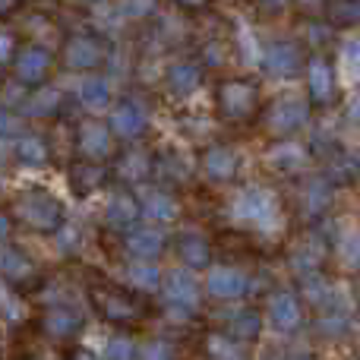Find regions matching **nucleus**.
Here are the masks:
<instances>
[{
  "instance_id": "nucleus-52",
  "label": "nucleus",
  "mask_w": 360,
  "mask_h": 360,
  "mask_svg": "<svg viewBox=\"0 0 360 360\" xmlns=\"http://www.w3.org/2000/svg\"><path fill=\"white\" fill-rule=\"evenodd\" d=\"M354 294H357V300H360V272H357V278H354Z\"/></svg>"
},
{
  "instance_id": "nucleus-34",
  "label": "nucleus",
  "mask_w": 360,
  "mask_h": 360,
  "mask_svg": "<svg viewBox=\"0 0 360 360\" xmlns=\"http://www.w3.org/2000/svg\"><path fill=\"white\" fill-rule=\"evenodd\" d=\"M22 108H25V114L29 117H51V114L60 108V92L57 89H38L35 95H29V98L22 101Z\"/></svg>"
},
{
  "instance_id": "nucleus-36",
  "label": "nucleus",
  "mask_w": 360,
  "mask_h": 360,
  "mask_svg": "<svg viewBox=\"0 0 360 360\" xmlns=\"http://www.w3.org/2000/svg\"><path fill=\"white\" fill-rule=\"evenodd\" d=\"M205 357L209 360H247L240 345H234V338H224V335L205 338Z\"/></svg>"
},
{
  "instance_id": "nucleus-54",
  "label": "nucleus",
  "mask_w": 360,
  "mask_h": 360,
  "mask_svg": "<svg viewBox=\"0 0 360 360\" xmlns=\"http://www.w3.org/2000/svg\"><path fill=\"white\" fill-rule=\"evenodd\" d=\"M354 354H357V360H360V335H357V345H354Z\"/></svg>"
},
{
  "instance_id": "nucleus-17",
  "label": "nucleus",
  "mask_w": 360,
  "mask_h": 360,
  "mask_svg": "<svg viewBox=\"0 0 360 360\" xmlns=\"http://www.w3.org/2000/svg\"><path fill=\"white\" fill-rule=\"evenodd\" d=\"M162 250H165V234L155 228V224L130 228V234H127V253H130L133 259L152 262L155 256H162Z\"/></svg>"
},
{
  "instance_id": "nucleus-8",
  "label": "nucleus",
  "mask_w": 360,
  "mask_h": 360,
  "mask_svg": "<svg viewBox=\"0 0 360 360\" xmlns=\"http://www.w3.org/2000/svg\"><path fill=\"white\" fill-rule=\"evenodd\" d=\"M300 63H304V57H300V48L294 41H275L262 54V70L272 79H294L300 73Z\"/></svg>"
},
{
  "instance_id": "nucleus-28",
  "label": "nucleus",
  "mask_w": 360,
  "mask_h": 360,
  "mask_svg": "<svg viewBox=\"0 0 360 360\" xmlns=\"http://www.w3.org/2000/svg\"><path fill=\"white\" fill-rule=\"evenodd\" d=\"M13 152H16V158L25 165V168H41V165H48V158H51L48 143H44L41 136H16L13 139Z\"/></svg>"
},
{
  "instance_id": "nucleus-12",
  "label": "nucleus",
  "mask_w": 360,
  "mask_h": 360,
  "mask_svg": "<svg viewBox=\"0 0 360 360\" xmlns=\"http://www.w3.org/2000/svg\"><path fill=\"white\" fill-rule=\"evenodd\" d=\"M269 323H272L275 332H285V335L297 332L300 323H304V310H300V300L294 297L291 291H278L272 300H269Z\"/></svg>"
},
{
  "instance_id": "nucleus-37",
  "label": "nucleus",
  "mask_w": 360,
  "mask_h": 360,
  "mask_svg": "<svg viewBox=\"0 0 360 360\" xmlns=\"http://www.w3.org/2000/svg\"><path fill=\"white\" fill-rule=\"evenodd\" d=\"M101 180H105V171L95 168V165H76V168L70 171V184H73V190L79 193V196L92 193L95 186H101Z\"/></svg>"
},
{
  "instance_id": "nucleus-31",
  "label": "nucleus",
  "mask_w": 360,
  "mask_h": 360,
  "mask_svg": "<svg viewBox=\"0 0 360 360\" xmlns=\"http://www.w3.org/2000/svg\"><path fill=\"white\" fill-rule=\"evenodd\" d=\"M304 158L307 155L297 143H281L269 152V165H272L275 171H281V174H297L300 165H304Z\"/></svg>"
},
{
  "instance_id": "nucleus-6",
  "label": "nucleus",
  "mask_w": 360,
  "mask_h": 360,
  "mask_svg": "<svg viewBox=\"0 0 360 360\" xmlns=\"http://www.w3.org/2000/svg\"><path fill=\"white\" fill-rule=\"evenodd\" d=\"M326 250H329V243H326L323 231H307V234L294 243L288 262H291V269L297 275L319 272V266H323V259H326Z\"/></svg>"
},
{
  "instance_id": "nucleus-44",
  "label": "nucleus",
  "mask_w": 360,
  "mask_h": 360,
  "mask_svg": "<svg viewBox=\"0 0 360 360\" xmlns=\"http://www.w3.org/2000/svg\"><path fill=\"white\" fill-rule=\"evenodd\" d=\"M165 177H174V180H186L190 177V168H184V162H180L177 155H171V158H165V171H162Z\"/></svg>"
},
{
  "instance_id": "nucleus-5",
  "label": "nucleus",
  "mask_w": 360,
  "mask_h": 360,
  "mask_svg": "<svg viewBox=\"0 0 360 360\" xmlns=\"http://www.w3.org/2000/svg\"><path fill=\"white\" fill-rule=\"evenodd\" d=\"M162 288H165V304H168V310L186 316V313H193L199 307V285L186 269H174V272L162 281Z\"/></svg>"
},
{
  "instance_id": "nucleus-38",
  "label": "nucleus",
  "mask_w": 360,
  "mask_h": 360,
  "mask_svg": "<svg viewBox=\"0 0 360 360\" xmlns=\"http://www.w3.org/2000/svg\"><path fill=\"white\" fill-rule=\"evenodd\" d=\"M105 360H136V342L130 335H114L108 338Z\"/></svg>"
},
{
  "instance_id": "nucleus-1",
  "label": "nucleus",
  "mask_w": 360,
  "mask_h": 360,
  "mask_svg": "<svg viewBox=\"0 0 360 360\" xmlns=\"http://www.w3.org/2000/svg\"><path fill=\"white\" fill-rule=\"evenodd\" d=\"M231 215H234L237 224L253 231H275L281 221L275 196L269 190H259V186H250V190L237 193L234 202H231Z\"/></svg>"
},
{
  "instance_id": "nucleus-50",
  "label": "nucleus",
  "mask_w": 360,
  "mask_h": 360,
  "mask_svg": "<svg viewBox=\"0 0 360 360\" xmlns=\"http://www.w3.org/2000/svg\"><path fill=\"white\" fill-rule=\"evenodd\" d=\"M180 6H205V0H177Z\"/></svg>"
},
{
  "instance_id": "nucleus-41",
  "label": "nucleus",
  "mask_w": 360,
  "mask_h": 360,
  "mask_svg": "<svg viewBox=\"0 0 360 360\" xmlns=\"http://www.w3.org/2000/svg\"><path fill=\"white\" fill-rule=\"evenodd\" d=\"M342 250H345V259L354 262V266H360V224L345 234V247Z\"/></svg>"
},
{
  "instance_id": "nucleus-21",
  "label": "nucleus",
  "mask_w": 360,
  "mask_h": 360,
  "mask_svg": "<svg viewBox=\"0 0 360 360\" xmlns=\"http://www.w3.org/2000/svg\"><path fill=\"white\" fill-rule=\"evenodd\" d=\"M177 253H180V259H184V266L205 269L212 262V243L205 240L202 234H196V231H184V234L177 237Z\"/></svg>"
},
{
  "instance_id": "nucleus-35",
  "label": "nucleus",
  "mask_w": 360,
  "mask_h": 360,
  "mask_svg": "<svg viewBox=\"0 0 360 360\" xmlns=\"http://www.w3.org/2000/svg\"><path fill=\"white\" fill-rule=\"evenodd\" d=\"M300 291L307 294V300L316 307L329 304L332 297H335V288L329 285V281L323 278V272H310V275H300Z\"/></svg>"
},
{
  "instance_id": "nucleus-32",
  "label": "nucleus",
  "mask_w": 360,
  "mask_h": 360,
  "mask_svg": "<svg viewBox=\"0 0 360 360\" xmlns=\"http://www.w3.org/2000/svg\"><path fill=\"white\" fill-rule=\"evenodd\" d=\"M127 278H130V285L136 288V291L152 294V291H158V288H162V269H158L155 262L136 259L130 269H127Z\"/></svg>"
},
{
  "instance_id": "nucleus-19",
  "label": "nucleus",
  "mask_w": 360,
  "mask_h": 360,
  "mask_svg": "<svg viewBox=\"0 0 360 360\" xmlns=\"http://www.w3.org/2000/svg\"><path fill=\"white\" fill-rule=\"evenodd\" d=\"M139 199L130 196V193H114L111 199L105 202V221L108 228L114 231H130L133 224L139 221Z\"/></svg>"
},
{
  "instance_id": "nucleus-24",
  "label": "nucleus",
  "mask_w": 360,
  "mask_h": 360,
  "mask_svg": "<svg viewBox=\"0 0 360 360\" xmlns=\"http://www.w3.org/2000/svg\"><path fill=\"white\" fill-rule=\"evenodd\" d=\"M32 272H35V266H32V259L22 250L10 247V243H0V278L25 281V278H32Z\"/></svg>"
},
{
  "instance_id": "nucleus-4",
  "label": "nucleus",
  "mask_w": 360,
  "mask_h": 360,
  "mask_svg": "<svg viewBox=\"0 0 360 360\" xmlns=\"http://www.w3.org/2000/svg\"><path fill=\"white\" fill-rule=\"evenodd\" d=\"M310 117V105L304 98H278L266 111V130L272 136H291Z\"/></svg>"
},
{
  "instance_id": "nucleus-10",
  "label": "nucleus",
  "mask_w": 360,
  "mask_h": 360,
  "mask_svg": "<svg viewBox=\"0 0 360 360\" xmlns=\"http://www.w3.org/2000/svg\"><path fill=\"white\" fill-rule=\"evenodd\" d=\"M247 275L234 266H215L209 269V278H205V294L215 300H237L247 294Z\"/></svg>"
},
{
  "instance_id": "nucleus-11",
  "label": "nucleus",
  "mask_w": 360,
  "mask_h": 360,
  "mask_svg": "<svg viewBox=\"0 0 360 360\" xmlns=\"http://www.w3.org/2000/svg\"><path fill=\"white\" fill-rule=\"evenodd\" d=\"M307 89H310V101L316 108L332 105V98H335V73H332V63L326 57H310V63H307Z\"/></svg>"
},
{
  "instance_id": "nucleus-25",
  "label": "nucleus",
  "mask_w": 360,
  "mask_h": 360,
  "mask_svg": "<svg viewBox=\"0 0 360 360\" xmlns=\"http://www.w3.org/2000/svg\"><path fill=\"white\" fill-rule=\"evenodd\" d=\"M79 101L86 111H105L111 105V82L105 76H86L79 82Z\"/></svg>"
},
{
  "instance_id": "nucleus-48",
  "label": "nucleus",
  "mask_w": 360,
  "mask_h": 360,
  "mask_svg": "<svg viewBox=\"0 0 360 360\" xmlns=\"http://www.w3.org/2000/svg\"><path fill=\"white\" fill-rule=\"evenodd\" d=\"M6 237H10V218H6L4 212H0V243H4Z\"/></svg>"
},
{
  "instance_id": "nucleus-47",
  "label": "nucleus",
  "mask_w": 360,
  "mask_h": 360,
  "mask_svg": "<svg viewBox=\"0 0 360 360\" xmlns=\"http://www.w3.org/2000/svg\"><path fill=\"white\" fill-rule=\"evenodd\" d=\"M348 120L351 124H360V89L354 92V98H351V105H348Z\"/></svg>"
},
{
  "instance_id": "nucleus-53",
  "label": "nucleus",
  "mask_w": 360,
  "mask_h": 360,
  "mask_svg": "<svg viewBox=\"0 0 360 360\" xmlns=\"http://www.w3.org/2000/svg\"><path fill=\"white\" fill-rule=\"evenodd\" d=\"M288 360H313L310 354H294V357H288Z\"/></svg>"
},
{
  "instance_id": "nucleus-9",
  "label": "nucleus",
  "mask_w": 360,
  "mask_h": 360,
  "mask_svg": "<svg viewBox=\"0 0 360 360\" xmlns=\"http://www.w3.org/2000/svg\"><path fill=\"white\" fill-rule=\"evenodd\" d=\"M13 73H16V82H22V86H41L51 73V54L38 44H29L13 57Z\"/></svg>"
},
{
  "instance_id": "nucleus-33",
  "label": "nucleus",
  "mask_w": 360,
  "mask_h": 360,
  "mask_svg": "<svg viewBox=\"0 0 360 360\" xmlns=\"http://www.w3.org/2000/svg\"><path fill=\"white\" fill-rule=\"evenodd\" d=\"M323 168H326V180H329V184H348V180H354V174H357V165L351 162L342 149H329Z\"/></svg>"
},
{
  "instance_id": "nucleus-13",
  "label": "nucleus",
  "mask_w": 360,
  "mask_h": 360,
  "mask_svg": "<svg viewBox=\"0 0 360 360\" xmlns=\"http://www.w3.org/2000/svg\"><path fill=\"white\" fill-rule=\"evenodd\" d=\"M76 143H79V152L92 162H101V158L111 155L114 149V136L108 130V124H98V120H82L79 133H76Z\"/></svg>"
},
{
  "instance_id": "nucleus-18",
  "label": "nucleus",
  "mask_w": 360,
  "mask_h": 360,
  "mask_svg": "<svg viewBox=\"0 0 360 360\" xmlns=\"http://www.w3.org/2000/svg\"><path fill=\"white\" fill-rule=\"evenodd\" d=\"M332 184L326 177H310L304 184V193H300V212H304L310 221L323 218L326 212L332 209Z\"/></svg>"
},
{
  "instance_id": "nucleus-45",
  "label": "nucleus",
  "mask_w": 360,
  "mask_h": 360,
  "mask_svg": "<svg viewBox=\"0 0 360 360\" xmlns=\"http://www.w3.org/2000/svg\"><path fill=\"white\" fill-rule=\"evenodd\" d=\"M13 57H16V38L0 29V63H10Z\"/></svg>"
},
{
  "instance_id": "nucleus-49",
  "label": "nucleus",
  "mask_w": 360,
  "mask_h": 360,
  "mask_svg": "<svg viewBox=\"0 0 360 360\" xmlns=\"http://www.w3.org/2000/svg\"><path fill=\"white\" fill-rule=\"evenodd\" d=\"M73 360H101V357H95L92 351H76V357Z\"/></svg>"
},
{
  "instance_id": "nucleus-27",
  "label": "nucleus",
  "mask_w": 360,
  "mask_h": 360,
  "mask_svg": "<svg viewBox=\"0 0 360 360\" xmlns=\"http://www.w3.org/2000/svg\"><path fill=\"white\" fill-rule=\"evenodd\" d=\"M228 332L234 342H256L262 332V316L253 310V307H243V310L231 313L228 319Z\"/></svg>"
},
{
  "instance_id": "nucleus-43",
  "label": "nucleus",
  "mask_w": 360,
  "mask_h": 360,
  "mask_svg": "<svg viewBox=\"0 0 360 360\" xmlns=\"http://www.w3.org/2000/svg\"><path fill=\"white\" fill-rule=\"evenodd\" d=\"M155 4H158V0H127L124 10H127V16L143 19V16H149V13L155 10Z\"/></svg>"
},
{
  "instance_id": "nucleus-57",
  "label": "nucleus",
  "mask_w": 360,
  "mask_h": 360,
  "mask_svg": "<svg viewBox=\"0 0 360 360\" xmlns=\"http://www.w3.org/2000/svg\"><path fill=\"white\" fill-rule=\"evenodd\" d=\"M89 4H95V0H89Z\"/></svg>"
},
{
  "instance_id": "nucleus-30",
  "label": "nucleus",
  "mask_w": 360,
  "mask_h": 360,
  "mask_svg": "<svg viewBox=\"0 0 360 360\" xmlns=\"http://www.w3.org/2000/svg\"><path fill=\"white\" fill-rule=\"evenodd\" d=\"M326 19H329L335 29H357L360 0H329V4H326Z\"/></svg>"
},
{
  "instance_id": "nucleus-51",
  "label": "nucleus",
  "mask_w": 360,
  "mask_h": 360,
  "mask_svg": "<svg viewBox=\"0 0 360 360\" xmlns=\"http://www.w3.org/2000/svg\"><path fill=\"white\" fill-rule=\"evenodd\" d=\"M262 4H266V6H272V10H278V6H285L288 0H262Z\"/></svg>"
},
{
  "instance_id": "nucleus-29",
  "label": "nucleus",
  "mask_w": 360,
  "mask_h": 360,
  "mask_svg": "<svg viewBox=\"0 0 360 360\" xmlns=\"http://www.w3.org/2000/svg\"><path fill=\"white\" fill-rule=\"evenodd\" d=\"M199 82H202V73H199L196 63L190 60H180L174 67H168V89L174 95H190L199 89Z\"/></svg>"
},
{
  "instance_id": "nucleus-26",
  "label": "nucleus",
  "mask_w": 360,
  "mask_h": 360,
  "mask_svg": "<svg viewBox=\"0 0 360 360\" xmlns=\"http://www.w3.org/2000/svg\"><path fill=\"white\" fill-rule=\"evenodd\" d=\"M152 174V158L146 149H127L117 162V177L127 184H139Z\"/></svg>"
},
{
  "instance_id": "nucleus-56",
  "label": "nucleus",
  "mask_w": 360,
  "mask_h": 360,
  "mask_svg": "<svg viewBox=\"0 0 360 360\" xmlns=\"http://www.w3.org/2000/svg\"><path fill=\"white\" fill-rule=\"evenodd\" d=\"M354 177H360V162H357V174H354Z\"/></svg>"
},
{
  "instance_id": "nucleus-14",
  "label": "nucleus",
  "mask_w": 360,
  "mask_h": 360,
  "mask_svg": "<svg viewBox=\"0 0 360 360\" xmlns=\"http://www.w3.org/2000/svg\"><path fill=\"white\" fill-rule=\"evenodd\" d=\"M105 57V48H101L98 38L92 35H76L67 41V51H63V60H67L70 70H95Z\"/></svg>"
},
{
  "instance_id": "nucleus-7",
  "label": "nucleus",
  "mask_w": 360,
  "mask_h": 360,
  "mask_svg": "<svg viewBox=\"0 0 360 360\" xmlns=\"http://www.w3.org/2000/svg\"><path fill=\"white\" fill-rule=\"evenodd\" d=\"M146 127H149V111H146L139 101H120V105H114L111 117H108L111 136H120V139L143 136Z\"/></svg>"
},
{
  "instance_id": "nucleus-20",
  "label": "nucleus",
  "mask_w": 360,
  "mask_h": 360,
  "mask_svg": "<svg viewBox=\"0 0 360 360\" xmlns=\"http://www.w3.org/2000/svg\"><path fill=\"white\" fill-rule=\"evenodd\" d=\"M44 329L54 338H70L82 329V313L70 304H57L44 313Z\"/></svg>"
},
{
  "instance_id": "nucleus-23",
  "label": "nucleus",
  "mask_w": 360,
  "mask_h": 360,
  "mask_svg": "<svg viewBox=\"0 0 360 360\" xmlns=\"http://www.w3.org/2000/svg\"><path fill=\"white\" fill-rule=\"evenodd\" d=\"M95 300H98V310L105 319H111V323H133V319L139 316V307L133 304L127 294H117V291H101L95 294Z\"/></svg>"
},
{
  "instance_id": "nucleus-15",
  "label": "nucleus",
  "mask_w": 360,
  "mask_h": 360,
  "mask_svg": "<svg viewBox=\"0 0 360 360\" xmlns=\"http://www.w3.org/2000/svg\"><path fill=\"white\" fill-rule=\"evenodd\" d=\"M237 168H240V158L231 146H212L202 155V171L209 180L215 184H228V180L237 177Z\"/></svg>"
},
{
  "instance_id": "nucleus-46",
  "label": "nucleus",
  "mask_w": 360,
  "mask_h": 360,
  "mask_svg": "<svg viewBox=\"0 0 360 360\" xmlns=\"http://www.w3.org/2000/svg\"><path fill=\"white\" fill-rule=\"evenodd\" d=\"M60 250H76V231L67 224L60 228Z\"/></svg>"
},
{
  "instance_id": "nucleus-22",
  "label": "nucleus",
  "mask_w": 360,
  "mask_h": 360,
  "mask_svg": "<svg viewBox=\"0 0 360 360\" xmlns=\"http://www.w3.org/2000/svg\"><path fill=\"white\" fill-rule=\"evenodd\" d=\"M139 215H146L155 224H168L177 215V199L165 190H149L139 199Z\"/></svg>"
},
{
  "instance_id": "nucleus-55",
  "label": "nucleus",
  "mask_w": 360,
  "mask_h": 360,
  "mask_svg": "<svg viewBox=\"0 0 360 360\" xmlns=\"http://www.w3.org/2000/svg\"><path fill=\"white\" fill-rule=\"evenodd\" d=\"M297 4H304V6H313V4H316V0H297Z\"/></svg>"
},
{
  "instance_id": "nucleus-2",
  "label": "nucleus",
  "mask_w": 360,
  "mask_h": 360,
  "mask_svg": "<svg viewBox=\"0 0 360 360\" xmlns=\"http://www.w3.org/2000/svg\"><path fill=\"white\" fill-rule=\"evenodd\" d=\"M16 215L22 218L29 228L51 234V231H60L67 224V209L57 196H51L48 190H25L16 199Z\"/></svg>"
},
{
  "instance_id": "nucleus-3",
  "label": "nucleus",
  "mask_w": 360,
  "mask_h": 360,
  "mask_svg": "<svg viewBox=\"0 0 360 360\" xmlns=\"http://www.w3.org/2000/svg\"><path fill=\"white\" fill-rule=\"evenodd\" d=\"M218 111L228 120H247L259 105V92L247 79H228L218 86Z\"/></svg>"
},
{
  "instance_id": "nucleus-42",
  "label": "nucleus",
  "mask_w": 360,
  "mask_h": 360,
  "mask_svg": "<svg viewBox=\"0 0 360 360\" xmlns=\"http://www.w3.org/2000/svg\"><path fill=\"white\" fill-rule=\"evenodd\" d=\"M0 310H4L6 316L13 319V323H19V316H22V310H19L16 297H13V294H6V285H4V278H0Z\"/></svg>"
},
{
  "instance_id": "nucleus-16",
  "label": "nucleus",
  "mask_w": 360,
  "mask_h": 360,
  "mask_svg": "<svg viewBox=\"0 0 360 360\" xmlns=\"http://www.w3.org/2000/svg\"><path fill=\"white\" fill-rule=\"evenodd\" d=\"M351 323H354V316H351L348 304H345L338 294L329 300V304L319 307V319H316L319 335H326V338H342L345 332L351 329Z\"/></svg>"
},
{
  "instance_id": "nucleus-40",
  "label": "nucleus",
  "mask_w": 360,
  "mask_h": 360,
  "mask_svg": "<svg viewBox=\"0 0 360 360\" xmlns=\"http://www.w3.org/2000/svg\"><path fill=\"white\" fill-rule=\"evenodd\" d=\"M16 136H22V120L16 117L13 111H0V139H16Z\"/></svg>"
},
{
  "instance_id": "nucleus-39",
  "label": "nucleus",
  "mask_w": 360,
  "mask_h": 360,
  "mask_svg": "<svg viewBox=\"0 0 360 360\" xmlns=\"http://www.w3.org/2000/svg\"><path fill=\"white\" fill-rule=\"evenodd\" d=\"M136 357L139 360H174V351H171L168 342L152 338V342H146L143 348H136Z\"/></svg>"
}]
</instances>
